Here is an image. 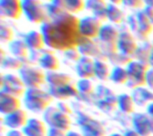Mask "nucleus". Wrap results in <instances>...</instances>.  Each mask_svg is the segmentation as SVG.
Segmentation results:
<instances>
[{
  "mask_svg": "<svg viewBox=\"0 0 153 136\" xmlns=\"http://www.w3.org/2000/svg\"><path fill=\"white\" fill-rule=\"evenodd\" d=\"M43 120L49 127H55L65 132L70 131L72 119L70 115L65 114L58 110L57 107L50 106L42 114Z\"/></svg>",
  "mask_w": 153,
  "mask_h": 136,
  "instance_id": "423d86ee",
  "label": "nucleus"
},
{
  "mask_svg": "<svg viewBox=\"0 0 153 136\" xmlns=\"http://www.w3.org/2000/svg\"><path fill=\"white\" fill-rule=\"evenodd\" d=\"M77 88L80 92V94H85V95H90L92 94L95 91V87L93 83L91 81V79H80L77 84Z\"/></svg>",
  "mask_w": 153,
  "mask_h": 136,
  "instance_id": "473e14b6",
  "label": "nucleus"
},
{
  "mask_svg": "<svg viewBox=\"0 0 153 136\" xmlns=\"http://www.w3.org/2000/svg\"><path fill=\"white\" fill-rule=\"evenodd\" d=\"M94 1H99V2H106V0H94Z\"/></svg>",
  "mask_w": 153,
  "mask_h": 136,
  "instance_id": "603ef678",
  "label": "nucleus"
},
{
  "mask_svg": "<svg viewBox=\"0 0 153 136\" xmlns=\"http://www.w3.org/2000/svg\"><path fill=\"white\" fill-rule=\"evenodd\" d=\"M135 102L132 94H123L117 97V107L125 114H133L135 110Z\"/></svg>",
  "mask_w": 153,
  "mask_h": 136,
  "instance_id": "393cba45",
  "label": "nucleus"
},
{
  "mask_svg": "<svg viewBox=\"0 0 153 136\" xmlns=\"http://www.w3.org/2000/svg\"><path fill=\"white\" fill-rule=\"evenodd\" d=\"M47 47L52 50L66 52L78 48L88 40L80 32V19L67 12L60 16L48 19L40 26Z\"/></svg>",
  "mask_w": 153,
  "mask_h": 136,
  "instance_id": "f257e3e1",
  "label": "nucleus"
},
{
  "mask_svg": "<svg viewBox=\"0 0 153 136\" xmlns=\"http://www.w3.org/2000/svg\"><path fill=\"white\" fill-rule=\"evenodd\" d=\"M149 63H150V65H151V68H152V69H153V50H152V54H151V57H150Z\"/></svg>",
  "mask_w": 153,
  "mask_h": 136,
  "instance_id": "8fccbe9b",
  "label": "nucleus"
},
{
  "mask_svg": "<svg viewBox=\"0 0 153 136\" xmlns=\"http://www.w3.org/2000/svg\"><path fill=\"white\" fill-rule=\"evenodd\" d=\"M112 69L106 61L96 60L95 61V78L100 81H107L110 79Z\"/></svg>",
  "mask_w": 153,
  "mask_h": 136,
  "instance_id": "bb28decb",
  "label": "nucleus"
},
{
  "mask_svg": "<svg viewBox=\"0 0 153 136\" xmlns=\"http://www.w3.org/2000/svg\"><path fill=\"white\" fill-rule=\"evenodd\" d=\"M107 3L106 2H99V1H94V0H86V8L90 10L91 12H94L98 10L103 9L107 7Z\"/></svg>",
  "mask_w": 153,
  "mask_h": 136,
  "instance_id": "72a5a7b5",
  "label": "nucleus"
},
{
  "mask_svg": "<svg viewBox=\"0 0 153 136\" xmlns=\"http://www.w3.org/2000/svg\"><path fill=\"white\" fill-rule=\"evenodd\" d=\"M9 52L11 54L21 60H26L30 56V49L27 46L24 40L13 39L10 44H8Z\"/></svg>",
  "mask_w": 153,
  "mask_h": 136,
  "instance_id": "4be33fe9",
  "label": "nucleus"
},
{
  "mask_svg": "<svg viewBox=\"0 0 153 136\" xmlns=\"http://www.w3.org/2000/svg\"><path fill=\"white\" fill-rule=\"evenodd\" d=\"M123 4L131 9H143L145 7L143 0H123Z\"/></svg>",
  "mask_w": 153,
  "mask_h": 136,
  "instance_id": "c9c22d12",
  "label": "nucleus"
},
{
  "mask_svg": "<svg viewBox=\"0 0 153 136\" xmlns=\"http://www.w3.org/2000/svg\"><path fill=\"white\" fill-rule=\"evenodd\" d=\"M65 57L69 61H74L75 63L82 57V53L78 48H74V49L68 50V51L65 52Z\"/></svg>",
  "mask_w": 153,
  "mask_h": 136,
  "instance_id": "f704fd0d",
  "label": "nucleus"
},
{
  "mask_svg": "<svg viewBox=\"0 0 153 136\" xmlns=\"http://www.w3.org/2000/svg\"><path fill=\"white\" fill-rule=\"evenodd\" d=\"M117 48L119 53L133 56L139 48L134 36L129 30L120 31L119 39L117 41Z\"/></svg>",
  "mask_w": 153,
  "mask_h": 136,
  "instance_id": "9d476101",
  "label": "nucleus"
},
{
  "mask_svg": "<svg viewBox=\"0 0 153 136\" xmlns=\"http://www.w3.org/2000/svg\"><path fill=\"white\" fill-rule=\"evenodd\" d=\"M135 104L139 106H148L150 103L153 102V91L149 88L140 87L133 90L132 94Z\"/></svg>",
  "mask_w": 153,
  "mask_h": 136,
  "instance_id": "b1692460",
  "label": "nucleus"
},
{
  "mask_svg": "<svg viewBox=\"0 0 153 136\" xmlns=\"http://www.w3.org/2000/svg\"><path fill=\"white\" fill-rule=\"evenodd\" d=\"M1 68L4 69H8V70H18L20 71L23 66L26 64L23 60H21L19 58H16L14 56H8L4 58V60L0 62Z\"/></svg>",
  "mask_w": 153,
  "mask_h": 136,
  "instance_id": "c85d7f7f",
  "label": "nucleus"
},
{
  "mask_svg": "<svg viewBox=\"0 0 153 136\" xmlns=\"http://www.w3.org/2000/svg\"><path fill=\"white\" fill-rule=\"evenodd\" d=\"M47 83L48 87H61L72 83V78L65 73L58 71L47 72Z\"/></svg>",
  "mask_w": 153,
  "mask_h": 136,
  "instance_id": "5701e85b",
  "label": "nucleus"
},
{
  "mask_svg": "<svg viewBox=\"0 0 153 136\" xmlns=\"http://www.w3.org/2000/svg\"><path fill=\"white\" fill-rule=\"evenodd\" d=\"M147 113L153 118V102L150 103L148 106H147Z\"/></svg>",
  "mask_w": 153,
  "mask_h": 136,
  "instance_id": "c03bdc74",
  "label": "nucleus"
},
{
  "mask_svg": "<svg viewBox=\"0 0 153 136\" xmlns=\"http://www.w3.org/2000/svg\"><path fill=\"white\" fill-rule=\"evenodd\" d=\"M26 136H47L48 128L44 120L39 118H29L26 126L22 128Z\"/></svg>",
  "mask_w": 153,
  "mask_h": 136,
  "instance_id": "dca6fc26",
  "label": "nucleus"
},
{
  "mask_svg": "<svg viewBox=\"0 0 153 136\" xmlns=\"http://www.w3.org/2000/svg\"><path fill=\"white\" fill-rule=\"evenodd\" d=\"M107 16H108V20L117 25L122 24L126 19V15L125 12H123V10L119 7V5L114 4H110L108 3L107 4Z\"/></svg>",
  "mask_w": 153,
  "mask_h": 136,
  "instance_id": "a878e982",
  "label": "nucleus"
},
{
  "mask_svg": "<svg viewBox=\"0 0 153 136\" xmlns=\"http://www.w3.org/2000/svg\"><path fill=\"white\" fill-rule=\"evenodd\" d=\"M47 136H67V132L58 128L49 127Z\"/></svg>",
  "mask_w": 153,
  "mask_h": 136,
  "instance_id": "e433bc0d",
  "label": "nucleus"
},
{
  "mask_svg": "<svg viewBox=\"0 0 153 136\" xmlns=\"http://www.w3.org/2000/svg\"><path fill=\"white\" fill-rule=\"evenodd\" d=\"M153 50V43H148L145 42L142 46H139L138 50L134 53V57L136 59V61L149 63L151 54Z\"/></svg>",
  "mask_w": 153,
  "mask_h": 136,
  "instance_id": "c756f323",
  "label": "nucleus"
},
{
  "mask_svg": "<svg viewBox=\"0 0 153 136\" xmlns=\"http://www.w3.org/2000/svg\"><path fill=\"white\" fill-rule=\"evenodd\" d=\"M19 76L24 82L27 89L41 88L47 83V72L40 67L25 64L19 71Z\"/></svg>",
  "mask_w": 153,
  "mask_h": 136,
  "instance_id": "39448f33",
  "label": "nucleus"
},
{
  "mask_svg": "<svg viewBox=\"0 0 153 136\" xmlns=\"http://www.w3.org/2000/svg\"><path fill=\"white\" fill-rule=\"evenodd\" d=\"M14 31L13 28L4 23V21H1L0 24V40L3 44H10L13 40Z\"/></svg>",
  "mask_w": 153,
  "mask_h": 136,
  "instance_id": "2f4dec72",
  "label": "nucleus"
},
{
  "mask_svg": "<svg viewBox=\"0 0 153 136\" xmlns=\"http://www.w3.org/2000/svg\"><path fill=\"white\" fill-rule=\"evenodd\" d=\"M64 7L71 14L76 15L86 8L85 0H65Z\"/></svg>",
  "mask_w": 153,
  "mask_h": 136,
  "instance_id": "7c9ffc66",
  "label": "nucleus"
},
{
  "mask_svg": "<svg viewBox=\"0 0 153 136\" xmlns=\"http://www.w3.org/2000/svg\"><path fill=\"white\" fill-rule=\"evenodd\" d=\"M0 13L2 18L19 20L23 14L22 0H0Z\"/></svg>",
  "mask_w": 153,
  "mask_h": 136,
  "instance_id": "1a4fd4ad",
  "label": "nucleus"
},
{
  "mask_svg": "<svg viewBox=\"0 0 153 136\" xmlns=\"http://www.w3.org/2000/svg\"><path fill=\"white\" fill-rule=\"evenodd\" d=\"M102 26V21L95 18L93 15L85 16L80 19V32L82 36L87 39L94 40L98 38Z\"/></svg>",
  "mask_w": 153,
  "mask_h": 136,
  "instance_id": "6e6552de",
  "label": "nucleus"
},
{
  "mask_svg": "<svg viewBox=\"0 0 153 136\" xmlns=\"http://www.w3.org/2000/svg\"><path fill=\"white\" fill-rule=\"evenodd\" d=\"M41 1H47V2H49V3L52 2V0H41Z\"/></svg>",
  "mask_w": 153,
  "mask_h": 136,
  "instance_id": "864d4df0",
  "label": "nucleus"
},
{
  "mask_svg": "<svg viewBox=\"0 0 153 136\" xmlns=\"http://www.w3.org/2000/svg\"><path fill=\"white\" fill-rule=\"evenodd\" d=\"M67 136H85L84 135L79 133V132H76V131H68L67 132Z\"/></svg>",
  "mask_w": 153,
  "mask_h": 136,
  "instance_id": "37998d69",
  "label": "nucleus"
},
{
  "mask_svg": "<svg viewBox=\"0 0 153 136\" xmlns=\"http://www.w3.org/2000/svg\"><path fill=\"white\" fill-rule=\"evenodd\" d=\"M22 11L26 19L34 23L42 25L48 20L46 4L41 0H22Z\"/></svg>",
  "mask_w": 153,
  "mask_h": 136,
  "instance_id": "20e7f679",
  "label": "nucleus"
},
{
  "mask_svg": "<svg viewBox=\"0 0 153 136\" xmlns=\"http://www.w3.org/2000/svg\"><path fill=\"white\" fill-rule=\"evenodd\" d=\"M54 97L48 91L41 88L27 89L23 96V103L26 109L33 113H42L49 108L54 101Z\"/></svg>",
  "mask_w": 153,
  "mask_h": 136,
  "instance_id": "f03ea898",
  "label": "nucleus"
},
{
  "mask_svg": "<svg viewBox=\"0 0 153 136\" xmlns=\"http://www.w3.org/2000/svg\"><path fill=\"white\" fill-rule=\"evenodd\" d=\"M21 109L20 98L4 92L0 93V112L6 116Z\"/></svg>",
  "mask_w": 153,
  "mask_h": 136,
  "instance_id": "4468645a",
  "label": "nucleus"
},
{
  "mask_svg": "<svg viewBox=\"0 0 153 136\" xmlns=\"http://www.w3.org/2000/svg\"><path fill=\"white\" fill-rule=\"evenodd\" d=\"M129 80L126 86L134 90L147 86V73L151 69L150 63L133 60L126 67Z\"/></svg>",
  "mask_w": 153,
  "mask_h": 136,
  "instance_id": "7ed1b4c3",
  "label": "nucleus"
},
{
  "mask_svg": "<svg viewBox=\"0 0 153 136\" xmlns=\"http://www.w3.org/2000/svg\"><path fill=\"white\" fill-rule=\"evenodd\" d=\"M133 127L142 136H152L153 135V118L148 113H136L133 117Z\"/></svg>",
  "mask_w": 153,
  "mask_h": 136,
  "instance_id": "9b49d317",
  "label": "nucleus"
},
{
  "mask_svg": "<svg viewBox=\"0 0 153 136\" xmlns=\"http://www.w3.org/2000/svg\"><path fill=\"white\" fill-rule=\"evenodd\" d=\"M48 91L52 94L54 98L61 102L65 100H68L72 97H76L80 94L77 86L74 85V83H70L61 87H48Z\"/></svg>",
  "mask_w": 153,
  "mask_h": 136,
  "instance_id": "a211bd4d",
  "label": "nucleus"
},
{
  "mask_svg": "<svg viewBox=\"0 0 153 136\" xmlns=\"http://www.w3.org/2000/svg\"><path fill=\"white\" fill-rule=\"evenodd\" d=\"M30 51H42L47 46L44 35L41 31L30 30L27 32L23 38Z\"/></svg>",
  "mask_w": 153,
  "mask_h": 136,
  "instance_id": "f3484780",
  "label": "nucleus"
},
{
  "mask_svg": "<svg viewBox=\"0 0 153 136\" xmlns=\"http://www.w3.org/2000/svg\"><path fill=\"white\" fill-rule=\"evenodd\" d=\"M110 4H114L117 5H120L123 4V0H108Z\"/></svg>",
  "mask_w": 153,
  "mask_h": 136,
  "instance_id": "de8ad7c7",
  "label": "nucleus"
},
{
  "mask_svg": "<svg viewBox=\"0 0 153 136\" xmlns=\"http://www.w3.org/2000/svg\"><path fill=\"white\" fill-rule=\"evenodd\" d=\"M125 136H142L138 132H136L134 129H132V130H127L126 133H125Z\"/></svg>",
  "mask_w": 153,
  "mask_h": 136,
  "instance_id": "79ce46f5",
  "label": "nucleus"
},
{
  "mask_svg": "<svg viewBox=\"0 0 153 136\" xmlns=\"http://www.w3.org/2000/svg\"><path fill=\"white\" fill-rule=\"evenodd\" d=\"M29 120L27 112L20 109L19 110L4 116V124L9 129H22Z\"/></svg>",
  "mask_w": 153,
  "mask_h": 136,
  "instance_id": "2eb2a0df",
  "label": "nucleus"
},
{
  "mask_svg": "<svg viewBox=\"0 0 153 136\" xmlns=\"http://www.w3.org/2000/svg\"><path fill=\"white\" fill-rule=\"evenodd\" d=\"M5 136H26L24 135L22 129H10Z\"/></svg>",
  "mask_w": 153,
  "mask_h": 136,
  "instance_id": "ea45409f",
  "label": "nucleus"
},
{
  "mask_svg": "<svg viewBox=\"0 0 153 136\" xmlns=\"http://www.w3.org/2000/svg\"><path fill=\"white\" fill-rule=\"evenodd\" d=\"M147 86L153 91V69H150L147 73Z\"/></svg>",
  "mask_w": 153,
  "mask_h": 136,
  "instance_id": "58836bf2",
  "label": "nucleus"
},
{
  "mask_svg": "<svg viewBox=\"0 0 153 136\" xmlns=\"http://www.w3.org/2000/svg\"><path fill=\"white\" fill-rule=\"evenodd\" d=\"M120 31L112 24H103L98 39L103 44H117Z\"/></svg>",
  "mask_w": 153,
  "mask_h": 136,
  "instance_id": "aec40b11",
  "label": "nucleus"
},
{
  "mask_svg": "<svg viewBox=\"0 0 153 136\" xmlns=\"http://www.w3.org/2000/svg\"><path fill=\"white\" fill-rule=\"evenodd\" d=\"M145 6H149L153 8V0H143Z\"/></svg>",
  "mask_w": 153,
  "mask_h": 136,
  "instance_id": "49530a36",
  "label": "nucleus"
},
{
  "mask_svg": "<svg viewBox=\"0 0 153 136\" xmlns=\"http://www.w3.org/2000/svg\"><path fill=\"white\" fill-rule=\"evenodd\" d=\"M78 49L82 56H86V57L92 58L94 60H100V61L108 60V57L104 54L100 44L96 42L95 40H88L86 43L80 45Z\"/></svg>",
  "mask_w": 153,
  "mask_h": 136,
  "instance_id": "ddd939ff",
  "label": "nucleus"
},
{
  "mask_svg": "<svg viewBox=\"0 0 153 136\" xmlns=\"http://www.w3.org/2000/svg\"><path fill=\"white\" fill-rule=\"evenodd\" d=\"M109 136H125V135H122V134H119V133H114V134L110 135Z\"/></svg>",
  "mask_w": 153,
  "mask_h": 136,
  "instance_id": "3c124183",
  "label": "nucleus"
},
{
  "mask_svg": "<svg viewBox=\"0 0 153 136\" xmlns=\"http://www.w3.org/2000/svg\"><path fill=\"white\" fill-rule=\"evenodd\" d=\"M1 92L7 93L18 98L23 97L27 87L20 76L13 74H1Z\"/></svg>",
  "mask_w": 153,
  "mask_h": 136,
  "instance_id": "0eeeda50",
  "label": "nucleus"
},
{
  "mask_svg": "<svg viewBox=\"0 0 153 136\" xmlns=\"http://www.w3.org/2000/svg\"><path fill=\"white\" fill-rule=\"evenodd\" d=\"M56 107L58 108V110H61L62 112H64V113H65V114L71 115V114L73 113L72 109L70 108V106H69L68 104L65 103L64 102H60L57 104V106H56Z\"/></svg>",
  "mask_w": 153,
  "mask_h": 136,
  "instance_id": "4c0bfd02",
  "label": "nucleus"
},
{
  "mask_svg": "<svg viewBox=\"0 0 153 136\" xmlns=\"http://www.w3.org/2000/svg\"><path fill=\"white\" fill-rule=\"evenodd\" d=\"M110 80L117 85H126L129 80L126 68L123 66H115L111 71Z\"/></svg>",
  "mask_w": 153,
  "mask_h": 136,
  "instance_id": "cd10ccee",
  "label": "nucleus"
},
{
  "mask_svg": "<svg viewBox=\"0 0 153 136\" xmlns=\"http://www.w3.org/2000/svg\"><path fill=\"white\" fill-rule=\"evenodd\" d=\"M38 63L39 67L47 72L57 71L60 68L59 59L55 55L54 53H51L50 51L42 53Z\"/></svg>",
  "mask_w": 153,
  "mask_h": 136,
  "instance_id": "412c9836",
  "label": "nucleus"
},
{
  "mask_svg": "<svg viewBox=\"0 0 153 136\" xmlns=\"http://www.w3.org/2000/svg\"><path fill=\"white\" fill-rule=\"evenodd\" d=\"M137 19V33L143 38H146L153 31V21L146 15L143 10L135 13Z\"/></svg>",
  "mask_w": 153,
  "mask_h": 136,
  "instance_id": "6ab92c4d",
  "label": "nucleus"
},
{
  "mask_svg": "<svg viewBox=\"0 0 153 136\" xmlns=\"http://www.w3.org/2000/svg\"><path fill=\"white\" fill-rule=\"evenodd\" d=\"M143 12L146 13V15L152 20L153 21V8H152V7H149V6H145L143 9Z\"/></svg>",
  "mask_w": 153,
  "mask_h": 136,
  "instance_id": "a19ab883",
  "label": "nucleus"
},
{
  "mask_svg": "<svg viewBox=\"0 0 153 136\" xmlns=\"http://www.w3.org/2000/svg\"><path fill=\"white\" fill-rule=\"evenodd\" d=\"M95 61L96 60L82 56L75 64L76 74L82 79H91L95 78Z\"/></svg>",
  "mask_w": 153,
  "mask_h": 136,
  "instance_id": "f8f14e48",
  "label": "nucleus"
},
{
  "mask_svg": "<svg viewBox=\"0 0 153 136\" xmlns=\"http://www.w3.org/2000/svg\"><path fill=\"white\" fill-rule=\"evenodd\" d=\"M0 55H1V60H0V62H2L4 60V58L6 57V55H5V53H4V49H3V47H1V49H0Z\"/></svg>",
  "mask_w": 153,
  "mask_h": 136,
  "instance_id": "a18cd8bd",
  "label": "nucleus"
},
{
  "mask_svg": "<svg viewBox=\"0 0 153 136\" xmlns=\"http://www.w3.org/2000/svg\"><path fill=\"white\" fill-rule=\"evenodd\" d=\"M52 3H55L58 5H61L64 7V4H65V0H52ZM65 8V7H64Z\"/></svg>",
  "mask_w": 153,
  "mask_h": 136,
  "instance_id": "09e8293b",
  "label": "nucleus"
}]
</instances>
